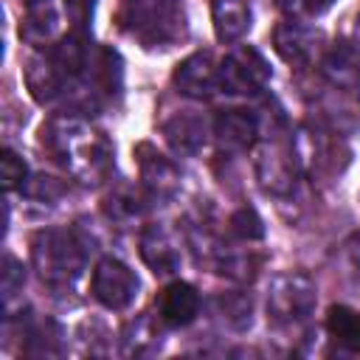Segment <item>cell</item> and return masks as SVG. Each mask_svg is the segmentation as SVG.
Masks as SVG:
<instances>
[{"mask_svg": "<svg viewBox=\"0 0 360 360\" xmlns=\"http://www.w3.org/2000/svg\"><path fill=\"white\" fill-rule=\"evenodd\" d=\"M214 34L219 42L233 45L250 31V3L248 0H214L211 3Z\"/></svg>", "mask_w": 360, "mask_h": 360, "instance_id": "cell-16", "label": "cell"}, {"mask_svg": "<svg viewBox=\"0 0 360 360\" xmlns=\"http://www.w3.org/2000/svg\"><path fill=\"white\" fill-rule=\"evenodd\" d=\"M56 11L51 6V0H34L25 3V20L20 25V37L25 42H31L34 48H42L53 39L56 34Z\"/></svg>", "mask_w": 360, "mask_h": 360, "instance_id": "cell-18", "label": "cell"}, {"mask_svg": "<svg viewBox=\"0 0 360 360\" xmlns=\"http://www.w3.org/2000/svg\"><path fill=\"white\" fill-rule=\"evenodd\" d=\"M0 284H3V298L8 301L20 287H22V281H25V273H22V264L14 259V256H6L3 259V273H0Z\"/></svg>", "mask_w": 360, "mask_h": 360, "instance_id": "cell-22", "label": "cell"}, {"mask_svg": "<svg viewBox=\"0 0 360 360\" xmlns=\"http://www.w3.org/2000/svg\"><path fill=\"white\" fill-rule=\"evenodd\" d=\"M321 76L335 90H360V51L352 42H338L321 56Z\"/></svg>", "mask_w": 360, "mask_h": 360, "instance_id": "cell-12", "label": "cell"}, {"mask_svg": "<svg viewBox=\"0 0 360 360\" xmlns=\"http://www.w3.org/2000/svg\"><path fill=\"white\" fill-rule=\"evenodd\" d=\"M160 132L177 155H197L208 141V124L194 110H177L160 124Z\"/></svg>", "mask_w": 360, "mask_h": 360, "instance_id": "cell-11", "label": "cell"}, {"mask_svg": "<svg viewBox=\"0 0 360 360\" xmlns=\"http://www.w3.org/2000/svg\"><path fill=\"white\" fill-rule=\"evenodd\" d=\"M31 262L51 287H70L84 270V248L70 231H39L31 242Z\"/></svg>", "mask_w": 360, "mask_h": 360, "instance_id": "cell-3", "label": "cell"}, {"mask_svg": "<svg viewBox=\"0 0 360 360\" xmlns=\"http://www.w3.org/2000/svg\"><path fill=\"white\" fill-rule=\"evenodd\" d=\"M93 6H96V0H65V11H68V17H70L76 31H84L90 25Z\"/></svg>", "mask_w": 360, "mask_h": 360, "instance_id": "cell-23", "label": "cell"}, {"mask_svg": "<svg viewBox=\"0 0 360 360\" xmlns=\"http://www.w3.org/2000/svg\"><path fill=\"white\" fill-rule=\"evenodd\" d=\"M135 160H138V169H141V180L155 194H172L177 188V183H180L177 166L166 155H160L152 143H138Z\"/></svg>", "mask_w": 360, "mask_h": 360, "instance_id": "cell-14", "label": "cell"}, {"mask_svg": "<svg viewBox=\"0 0 360 360\" xmlns=\"http://www.w3.org/2000/svg\"><path fill=\"white\" fill-rule=\"evenodd\" d=\"M315 284L304 273H284L270 284L267 292V318L276 323H298L307 321L315 309Z\"/></svg>", "mask_w": 360, "mask_h": 360, "instance_id": "cell-5", "label": "cell"}, {"mask_svg": "<svg viewBox=\"0 0 360 360\" xmlns=\"http://www.w3.org/2000/svg\"><path fill=\"white\" fill-rule=\"evenodd\" d=\"M0 174H3V188L14 191V188L25 186L28 166H25V160L14 149H3V155H0Z\"/></svg>", "mask_w": 360, "mask_h": 360, "instance_id": "cell-20", "label": "cell"}, {"mask_svg": "<svg viewBox=\"0 0 360 360\" xmlns=\"http://www.w3.org/2000/svg\"><path fill=\"white\" fill-rule=\"evenodd\" d=\"M332 3L335 0H301V8L307 11V14H323V11H329L332 8Z\"/></svg>", "mask_w": 360, "mask_h": 360, "instance_id": "cell-24", "label": "cell"}, {"mask_svg": "<svg viewBox=\"0 0 360 360\" xmlns=\"http://www.w3.org/2000/svg\"><path fill=\"white\" fill-rule=\"evenodd\" d=\"M295 152L278 143H267L256 152V174L264 191L270 194H290L295 186Z\"/></svg>", "mask_w": 360, "mask_h": 360, "instance_id": "cell-10", "label": "cell"}, {"mask_svg": "<svg viewBox=\"0 0 360 360\" xmlns=\"http://www.w3.org/2000/svg\"><path fill=\"white\" fill-rule=\"evenodd\" d=\"M323 34L318 28L304 25L301 20L278 22L273 31V48L287 65H309L321 51Z\"/></svg>", "mask_w": 360, "mask_h": 360, "instance_id": "cell-8", "label": "cell"}, {"mask_svg": "<svg viewBox=\"0 0 360 360\" xmlns=\"http://www.w3.org/2000/svg\"><path fill=\"white\" fill-rule=\"evenodd\" d=\"M39 141L53 155V160H59L76 177L90 180L107 169V160H110L107 143L84 121L73 115L48 118L39 129Z\"/></svg>", "mask_w": 360, "mask_h": 360, "instance_id": "cell-1", "label": "cell"}, {"mask_svg": "<svg viewBox=\"0 0 360 360\" xmlns=\"http://www.w3.org/2000/svg\"><path fill=\"white\" fill-rule=\"evenodd\" d=\"M141 256L152 267V273H160V276L174 273L177 264H180V250H177L174 239L163 228H158V225L143 231V236H141Z\"/></svg>", "mask_w": 360, "mask_h": 360, "instance_id": "cell-17", "label": "cell"}, {"mask_svg": "<svg viewBox=\"0 0 360 360\" xmlns=\"http://www.w3.org/2000/svg\"><path fill=\"white\" fill-rule=\"evenodd\" d=\"M200 312V292L188 281H172L158 295V318L166 326H188Z\"/></svg>", "mask_w": 360, "mask_h": 360, "instance_id": "cell-13", "label": "cell"}, {"mask_svg": "<svg viewBox=\"0 0 360 360\" xmlns=\"http://www.w3.org/2000/svg\"><path fill=\"white\" fill-rule=\"evenodd\" d=\"M121 28L143 48H172L186 34L180 0H121Z\"/></svg>", "mask_w": 360, "mask_h": 360, "instance_id": "cell-2", "label": "cell"}, {"mask_svg": "<svg viewBox=\"0 0 360 360\" xmlns=\"http://www.w3.org/2000/svg\"><path fill=\"white\" fill-rule=\"evenodd\" d=\"M214 141L222 152L242 155V152L253 149V143L259 141V118L242 107L222 110L214 121Z\"/></svg>", "mask_w": 360, "mask_h": 360, "instance_id": "cell-9", "label": "cell"}, {"mask_svg": "<svg viewBox=\"0 0 360 360\" xmlns=\"http://www.w3.org/2000/svg\"><path fill=\"white\" fill-rule=\"evenodd\" d=\"M231 231H233V236H239V239H245V242H256V239H262L264 236V225H262V217L253 211V208H239L233 217H231Z\"/></svg>", "mask_w": 360, "mask_h": 360, "instance_id": "cell-21", "label": "cell"}, {"mask_svg": "<svg viewBox=\"0 0 360 360\" xmlns=\"http://www.w3.org/2000/svg\"><path fill=\"white\" fill-rule=\"evenodd\" d=\"M326 332L346 346L349 352H360V312L346 307V304H335L326 312Z\"/></svg>", "mask_w": 360, "mask_h": 360, "instance_id": "cell-19", "label": "cell"}, {"mask_svg": "<svg viewBox=\"0 0 360 360\" xmlns=\"http://www.w3.org/2000/svg\"><path fill=\"white\" fill-rule=\"evenodd\" d=\"M138 290H141V281H138L135 270L127 267L121 259L107 256L96 264L93 278H90V292L101 307L127 309L138 298Z\"/></svg>", "mask_w": 360, "mask_h": 360, "instance_id": "cell-6", "label": "cell"}, {"mask_svg": "<svg viewBox=\"0 0 360 360\" xmlns=\"http://www.w3.org/2000/svg\"><path fill=\"white\" fill-rule=\"evenodd\" d=\"M25 82H28L31 96H34L39 104H51V101H56L59 96L68 93V84H65L59 68L53 65L51 53H37V56L28 59Z\"/></svg>", "mask_w": 360, "mask_h": 360, "instance_id": "cell-15", "label": "cell"}, {"mask_svg": "<svg viewBox=\"0 0 360 360\" xmlns=\"http://www.w3.org/2000/svg\"><path fill=\"white\" fill-rule=\"evenodd\" d=\"M270 82V65L253 45H236L219 62V90L231 96H256Z\"/></svg>", "mask_w": 360, "mask_h": 360, "instance_id": "cell-4", "label": "cell"}, {"mask_svg": "<svg viewBox=\"0 0 360 360\" xmlns=\"http://www.w3.org/2000/svg\"><path fill=\"white\" fill-rule=\"evenodd\" d=\"M352 45L360 51V14H357V20H354V31H352Z\"/></svg>", "mask_w": 360, "mask_h": 360, "instance_id": "cell-25", "label": "cell"}, {"mask_svg": "<svg viewBox=\"0 0 360 360\" xmlns=\"http://www.w3.org/2000/svg\"><path fill=\"white\" fill-rule=\"evenodd\" d=\"M172 82H174L177 93L205 101L219 90V65L214 62V56L208 51H197L174 68Z\"/></svg>", "mask_w": 360, "mask_h": 360, "instance_id": "cell-7", "label": "cell"}]
</instances>
